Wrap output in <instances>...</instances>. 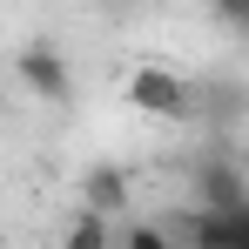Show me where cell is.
<instances>
[{"mask_svg": "<svg viewBox=\"0 0 249 249\" xmlns=\"http://www.w3.org/2000/svg\"><path fill=\"white\" fill-rule=\"evenodd\" d=\"M236 162H243V175H249V142H243V148H236Z\"/></svg>", "mask_w": 249, "mask_h": 249, "instance_id": "52a82bcc", "label": "cell"}, {"mask_svg": "<svg viewBox=\"0 0 249 249\" xmlns=\"http://www.w3.org/2000/svg\"><path fill=\"white\" fill-rule=\"evenodd\" d=\"M81 202L88 209H101V215H115V209H128V175L115 162H94L81 175Z\"/></svg>", "mask_w": 249, "mask_h": 249, "instance_id": "277c9868", "label": "cell"}, {"mask_svg": "<svg viewBox=\"0 0 249 249\" xmlns=\"http://www.w3.org/2000/svg\"><path fill=\"white\" fill-rule=\"evenodd\" d=\"M189 196L202 209H243L249 202V175H243V162L229 148H202L189 162Z\"/></svg>", "mask_w": 249, "mask_h": 249, "instance_id": "7a4b0ae2", "label": "cell"}, {"mask_svg": "<svg viewBox=\"0 0 249 249\" xmlns=\"http://www.w3.org/2000/svg\"><path fill=\"white\" fill-rule=\"evenodd\" d=\"M243 34H249V14H243Z\"/></svg>", "mask_w": 249, "mask_h": 249, "instance_id": "ba28073f", "label": "cell"}, {"mask_svg": "<svg viewBox=\"0 0 249 249\" xmlns=\"http://www.w3.org/2000/svg\"><path fill=\"white\" fill-rule=\"evenodd\" d=\"M14 74H20L27 94H41V101H68V94H74V68H68V54L47 41V34H34V41L14 54Z\"/></svg>", "mask_w": 249, "mask_h": 249, "instance_id": "3957f363", "label": "cell"}, {"mask_svg": "<svg viewBox=\"0 0 249 249\" xmlns=\"http://www.w3.org/2000/svg\"><path fill=\"white\" fill-rule=\"evenodd\" d=\"M209 14L222 20V27H243V14H249V0H209Z\"/></svg>", "mask_w": 249, "mask_h": 249, "instance_id": "8992f818", "label": "cell"}, {"mask_svg": "<svg viewBox=\"0 0 249 249\" xmlns=\"http://www.w3.org/2000/svg\"><path fill=\"white\" fill-rule=\"evenodd\" d=\"M243 108H249L243 81H196V115L202 122H236Z\"/></svg>", "mask_w": 249, "mask_h": 249, "instance_id": "5b68a950", "label": "cell"}, {"mask_svg": "<svg viewBox=\"0 0 249 249\" xmlns=\"http://www.w3.org/2000/svg\"><path fill=\"white\" fill-rule=\"evenodd\" d=\"M128 108H142V115H162V122H189L196 115V81H182L175 68H135L128 74Z\"/></svg>", "mask_w": 249, "mask_h": 249, "instance_id": "6da1fadb", "label": "cell"}]
</instances>
